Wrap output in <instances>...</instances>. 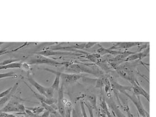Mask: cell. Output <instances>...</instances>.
Instances as JSON below:
<instances>
[{"mask_svg": "<svg viewBox=\"0 0 156 117\" xmlns=\"http://www.w3.org/2000/svg\"><path fill=\"white\" fill-rule=\"evenodd\" d=\"M27 64L30 65H41L47 64L50 65H67V63H60L53 60V59L48 58V57L43 56L41 55H35L31 57H30L27 60Z\"/></svg>", "mask_w": 156, "mask_h": 117, "instance_id": "obj_1", "label": "cell"}, {"mask_svg": "<svg viewBox=\"0 0 156 117\" xmlns=\"http://www.w3.org/2000/svg\"><path fill=\"white\" fill-rule=\"evenodd\" d=\"M119 76L126 79V80L130 81H136L137 79L135 78V71L132 67V65L124 64L122 65H119L115 68Z\"/></svg>", "mask_w": 156, "mask_h": 117, "instance_id": "obj_2", "label": "cell"}, {"mask_svg": "<svg viewBox=\"0 0 156 117\" xmlns=\"http://www.w3.org/2000/svg\"><path fill=\"white\" fill-rule=\"evenodd\" d=\"M125 95V96H127L128 98L130 99L132 102H133V104H135V106H136V108H137L139 114L142 117H150L149 114L146 112L145 108H144L143 104H142L140 97L139 96H136L135 95H134V96H129L127 93H126Z\"/></svg>", "mask_w": 156, "mask_h": 117, "instance_id": "obj_3", "label": "cell"}, {"mask_svg": "<svg viewBox=\"0 0 156 117\" xmlns=\"http://www.w3.org/2000/svg\"><path fill=\"white\" fill-rule=\"evenodd\" d=\"M20 100H21V99H20L19 98H17V97H15L14 96L12 98L9 100V102H8V104L6 105L4 108H2L1 110H0V112L8 113V114H9V112L19 113L18 105L20 104V103L19 102Z\"/></svg>", "mask_w": 156, "mask_h": 117, "instance_id": "obj_4", "label": "cell"}, {"mask_svg": "<svg viewBox=\"0 0 156 117\" xmlns=\"http://www.w3.org/2000/svg\"><path fill=\"white\" fill-rule=\"evenodd\" d=\"M63 100V84L62 83L61 88L58 89V98L57 99V110L61 117H65L66 114V106Z\"/></svg>", "mask_w": 156, "mask_h": 117, "instance_id": "obj_5", "label": "cell"}, {"mask_svg": "<svg viewBox=\"0 0 156 117\" xmlns=\"http://www.w3.org/2000/svg\"><path fill=\"white\" fill-rule=\"evenodd\" d=\"M36 55H41L45 57L48 56H53V55H58V56H63V55H75V56H79L81 54L76 53H71V52H64V51H53L51 50H44L43 51H40V52H37L35 53Z\"/></svg>", "mask_w": 156, "mask_h": 117, "instance_id": "obj_6", "label": "cell"}, {"mask_svg": "<svg viewBox=\"0 0 156 117\" xmlns=\"http://www.w3.org/2000/svg\"><path fill=\"white\" fill-rule=\"evenodd\" d=\"M132 89H133L134 94L136 96H143L145 98L147 99V102H150V96L148 93H147L145 91V89H143L140 85L139 84L138 81H132Z\"/></svg>", "mask_w": 156, "mask_h": 117, "instance_id": "obj_7", "label": "cell"}, {"mask_svg": "<svg viewBox=\"0 0 156 117\" xmlns=\"http://www.w3.org/2000/svg\"><path fill=\"white\" fill-rule=\"evenodd\" d=\"M60 77L63 81V84L66 83V84H71V83H74L77 82L80 78H81L82 76L79 74H75V73H72V74H69V73H60Z\"/></svg>", "mask_w": 156, "mask_h": 117, "instance_id": "obj_8", "label": "cell"}, {"mask_svg": "<svg viewBox=\"0 0 156 117\" xmlns=\"http://www.w3.org/2000/svg\"><path fill=\"white\" fill-rule=\"evenodd\" d=\"M142 43H116L111 47H109V50H117V49H125L127 50L130 47L135 46H139Z\"/></svg>", "mask_w": 156, "mask_h": 117, "instance_id": "obj_9", "label": "cell"}, {"mask_svg": "<svg viewBox=\"0 0 156 117\" xmlns=\"http://www.w3.org/2000/svg\"><path fill=\"white\" fill-rule=\"evenodd\" d=\"M124 52L119 50H109V49H106L105 47H101V45H99V48L97 50V54L101 55H122L123 54Z\"/></svg>", "mask_w": 156, "mask_h": 117, "instance_id": "obj_10", "label": "cell"}, {"mask_svg": "<svg viewBox=\"0 0 156 117\" xmlns=\"http://www.w3.org/2000/svg\"><path fill=\"white\" fill-rule=\"evenodd\" d=\"M110 83H111L112 89L115 91H119V92L122 93V94H125L126 91H130L132 89V86H122V85L119 84V83L116 82L115 81H110Z\"/></svg>", "mask_w": 156, "mask_h": 117, "instance_id": "obj_11", "label": "cell"}, {"mask_svg": "<svg viewBox=\"0 0 156 117\" xmlns=\"http://www.w3.org/2000/svg\"><path fill=\"white\" fill-rule=\"evenodd\" d=\"M27 81H29L30 83L32 85V86H33L35 88L37 89V91H38L39 94H41V95H43V96H45V89H46V87H44L43 86H42V85L40 84L36 81L35 79H34L33 77L28 76L27 77Z\"/></svg>", "mask_w": 156, "mask_h": 117, "instance_id": "obj_12", "label": "cell"}, {"mask_svg": "<svg viewBox=\"0 0 156 117\" xmlns=\"http://www.w3.org/2000/svg\"><path fill=\"white\" fill-rule=\"evenodd\" d=\"M17 88H18V83H16L15 86L12 87V88L10 93H9V94L7 95V96L5 97H3V98H0V107H2L6 103L9 102V100H10V99L14 96V95H15V91L17 90Z\"/></svg>", "mask_w": 156, "mask_h": 117, "instance_id": "obj_13", "label": "cell"}, {"mask_svg": "<svg viewBox=\"0 0 156 117\" xmlns=\"http://www.w3.org/2000/svg\"><path fill=\"white\" fill-rule=\"evenodd\" d=\"M44 70L50 71V72L55 74V80H54L53 85H52L51 87L53 89H54V91H58V89L60 88V83H61V77H60V73H61V72H58V71H54V70H51V69H47V68H45Z\"/></svg>", "mask_w": 156, "mask_h": 117, "instance_id": "obj_14", "label": "cell"}, {"mask_svg": "<svg viewBox=\"0 0 156 117\" xmlns=\"http://www.w3.org/2000/svg\"><path fill=\"white\" fill-rule=\"evenodd\" d=\"M87 99L88 102H89V105L91 106L93 110H95L97 113L98 112V109H97V96L94 94H89L87 95Z\"/></svg>", "mask_w": 156, "mask_h": 117, "instance_id": "obj_15", "label": "cell"}, {"mask_svg": "<svg viewBox=\"0 0 156 117\" xmlns=\"http://www.w3.org/2000/svg\"><path fill=\"white\" fill-rule=\"evenodd\" d=\"M81 57H83V58L87 59V60L88 61H91V62L97 64L98 61L100 58H101V55L97 54V53H94V54H89V53H88L87 55H86V56H81Z\"/></svg>", "mask_w": 156, "mask_h": 117, "instance_id": "obj_16", "label": "cell"}, {"mask_svg": "<svg viewBox=\"0 0 156 117\" xmlns=\"http://www.w3.org/2000/svg\"><path fill=\"white\" fill-rule=\"evenodd\" d=\"M100 109L102 110L105 113V114L107 115V116L108 117H112L111 114V112H109V108H108L107 107V103H106L105 100L104 98H100Z\"/></svg>", "mask_w": 156, "mask_h": 117, "instance_id": "obj_17", "label": "cell"}, {"mask_svg": "<svg viewBox=\"0 0 156 117\" xmlns=\"http://www.w3.org/2000/svg\"><path fill=\"white\" fill-rule=\"evenodd\" d=\"M22 65H23V63H19V62L10 63V64L0 66V71H1V70H6V69H9V68H21Z\"/></svg>", "mask_w": 156, "mask_h": 117, "instance_id": "obj_18", "label": "cell"}, {"mask_svg": "<svg viewBox=\"0 0 156 117\" xmlns=\"http://www.w3.org/2000/svg\"><path fill=\"white\" fill-rule=\"evenodd\" d=\"M26 109L30 111L32 113H33L35 115H39L41 113L43 112L45 109L42 106H36V107H26Z\"/></svg>", "mask_w": 156, "mask_h": 117, "instance_id": "obj_19", "label": "cell"}, {"mask_svg": "<svg viewBox=\"0 0 156 117\" xmlns=\"http://www.w3.org/2000/svg\"><path fill=\"white\" fill-rule=\"evenodd\" d=\"M5 78H17V76L15 74V72H8L5 73H0V79Z\"/></svg>", "mask_w": 156, "mask_h": 117, "instance_id": "obj_20", "label": "cell"}, {"mask_svg": "<svg viewBox=\"0 0 156 117\" xmlns=\"http://www.w3.org/2000/svg\"><path fill=\"white\" fill-rule=\"evenodd\" d=\"M53 96H54V89L52 88L51 87H46L45 96L48 98H53Z\"/></svg>", "mask_w": 156, "mask_h": 117, "instance_id": "obj_21", "label": "cell"}, {"mask_svg": "<svg viewBox=\"0 0 156 117\" xmlns=\"http://www.w3.org/2000/svg\"><path fill=\"white\" fill-rule=\"evenodd\" d=\"M19 60H20V59H7V60H5L4 61H2V62L0 63V66L10 64V63L18 62Z\"/></svg>", "mask_w": 156, "mask_h": 117, "instance_id": "obj_22", "label": "cell"}, {"mask_svg": "<svg viewBox=\"0 0 156 117\" xmlns=\"http://www.w3.org/2000/svg\"><path fill=\"white\" fill-rule=\"evenodd\" d=\"M80 108H81V112L83 117H88L87 112H86L85 106L84 104H83V100L80 101Z\"/></svg>", "mask_w": 156, "mask_h": 117, "instance_id": "obj_23", "label": "cell"}, {"mask_svg": "<svg viewBox=\"0 0 156 117\" xmlns=\"http://www.w3.org/2000/svg\"><path fill=\"white\" fill-rule=\"evenodd\" d=\"M95 87L97 88H100V89H101H101H102V88L104 87V81H103L102 77L97 78V84H96V86Z\"/></svg>", "mask_w": 156, "mask_h": 117, "instance_id": "obj_24", "label": "cell"}, {"mask_svg": "<svg viewBox=\"0 0 156 117\" xmlns=\"http://www.w3.org/2000/svg\"><path fill=\"white\" fill-rule=\"evenodd\" d=\"M24 46V45H23V46H21L20 47H18V48L15 49V50H7V48H3L2 50H0V56L2 55H5V54H7V53H12L14 52V51H16L17 50H19L20 48H21V47H23Z\"/></svg>", "mask_w": 156, "mask_h": 117, "instance_id": "obj_25", "label": "cell"}, {"mask_svg": "<svg viewBox=\"0 0 156 117\" xmlns=\"http://www.w3.org/2000/svg\"><path fill=\"white\" fill-rule=\"evenodd\" d=\"M83 104H84L85 107H87V108H88V110H89L90 117H94V112H93L94 110L92 109V108H91V106H90L89 104H88V103H87L86 102H84V101H83Z\"/></svg>", "mask_w": 156, "mask_h": 117, "instance_id": "obj_26", "label": "cell"}, {"mask_svg": "<svg viewBox=\"0 0 156 117\" xmlns=\"http://www.w3.org/2000/svg\"><path fill=\"white\" fill-rule=\"evenodd\" d=\"M71 112H72L71 106H66L65 117H71Z\"/></svg>", "mask_w": 156, "mask_h": 117, "instance_id": "obj_27", "label": "cell"}, {"mask_svg": "<svg viewBox=\"0 0 156 117\" xmlns=\"http://www.w3.org/2000/svg\"><path fill=\"white\" fill-rule=\"evenodd\" d=\"M12 88V87H10V88L7 89L6 91H3V92H2V93H0V98H3V97H5V96H7V95L9 94V93H10Z\"/></svg>", "mask_w": 156, "mask_h": 117, "instance_id": "obj_28", "label": "cell"}, {"mask_svg": "<svg viewBox=\"0 0 156 117\" xmlns=\"http://www.w3.org/2000/svg\"><path fill=\"white\" fill-rule=\"evenodd\" d=\"M97 45H98V43H86L84 49H90Z\"/></svg>", "mask_w": 156, "mask_h": 117, "instance_id": "obj_29", "label": "cell"}, {"mask_svg": "<svg viewBox=\"0 0 156 117\" xmlns=\"http://www.w3.org/2000/svg\"><path fill=\"white\" fill-rule=\"evenodd\" d=\"M9 114L8 113H5V112H0V117H7Z\"/></svg>", "mask_w": 156, "mask_h": 117, "instance_id": "obj_30", "label": "cell"}, {"mask_svg": "<svg viewBox=\"0 0 156 117\" xmlns=\"http://www.w3.org/2000/svg\"><path fill=\"white\" fill-rule=\"evenodd\" d=\"M97 117H101V114H100V111L99 112V111H98V112H97Z\"/></svg>", "mask_w": 156, "mask_h": 117, "instance_id": "obj_31", "label": "cell"}]
</instances>
